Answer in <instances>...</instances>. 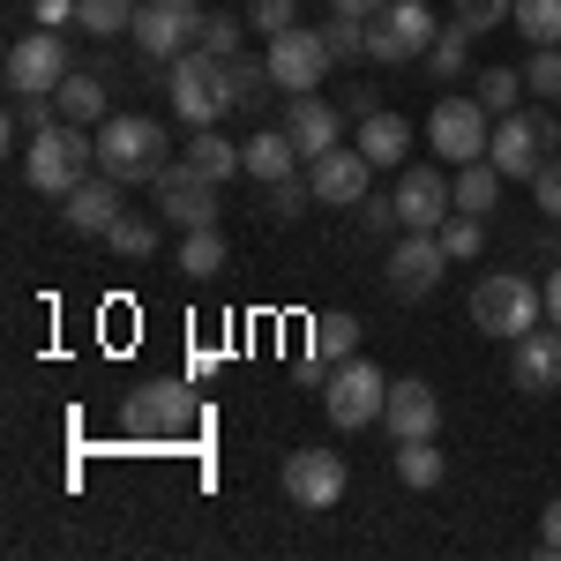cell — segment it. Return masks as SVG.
Returning a JSON list of instances; mask_svg holds the SVG:
<instances>
[{"mask_svg": "<svg viewBox=\"0 0 561 561\" xmlns=\"http://www.w3.org/2000/svg\"><path fill=\"white\" fill-rule=\"evenodd\" d=\"M90 173H98V135H83L76 121H53V128H38L23 142V180L38 195H68Z\"/></svg>", "mask_w": 561, "mask_h": 561, "instance_id": "6da1fadb", "label": "cell"}, {"mask_svg": "<svg viewBox=\"0 0 561 561\" xmlns=\"http://www.w3.org/2000/svg\"><path fill=\"white\" fill-rule=\"evenodd\" d=\"M472 322L486 337H502V345H517L524 330H539L547 322V293L517 277V270H494V277H479L472 285Z\"/></svg>", "mask_w": 561, "mask_h": 561, "instance_id": "7a4b0ae2", "label": "cell"}, {"mask_svg": "<svg viewBox=\"0 0 561 561\" xmlns=\"http://www.w3.org/2000/svg\"><path fill=\"white\" fill-rule=\"evenodd\" d=\"M173 165L165 158V128L150 121V113H113L105 128H98V173H113L121 187L128 180H158Z\"/></svg>", "mask_w": 561, "mask_h": 561, "instance_id": "3957f363", "label": "cell"}, {"mask_svg": "<svg viewBox=\"0 0 561 561\" xmlns=\"http://www.w3.org/2000/svg\"><path fill=\"white\" fill-rule=\"evenodd\" d=\"M195 389L187 382H135L128 389V404H121V427H128V442H180V434L195 427Z\"/></svg>", "mask_w": 561, "mask_h": 561, "instance_id": "277c9868", "label": "cell"}, {"mask_svg": "<svg viewBox=\"0 0 561 561\" xmlns=\"http://www.w3.org/2000/svg\"><path fill=\"white\" fill-rule=\"evenodd\" d=\"M427 142H434V158H442V165H472V158H486V142H494V113L479 105V90H472V98H465V90L434 98Z\"/></svg>", "mask_w": 561, "mask_h": 561, "instance_id": "5b68a950", "label": "cell"}, {"mask_svg": "<svg viewBox=\"0 0 561 561\" xmlns=\"http://www.w3.org/2000/svg\"><path fill=\"white\" fill-rule=\"evenodd\" d=\"M382 404H389V375L375 359H359V352H352L345 367L322 375V412H330V427H375Z\"/></svg>", "mask_w": 561, "mask_h": 561, "instance_id": "8992f818", "label": "cell"}, {"mask_svg": "<svg viewBox=\"0 0 561 561\" xmlns=\"http://www.w3.org/2000/svg\"><path fill=\"white\" fill-rule=\"evenodd\" d=\"M442 38V23H434L427 0H389L382 15L367 23V60H382V68H404V60H427V45Z\"/></svg>", "mask_w": 561, "mask_h": 561, "instance_id": "52a82bcc", "label": "cell"}, {"mask_svg": "<svg viewBox=\"0 0 561 561\" xmlns=\"http://www.w3.org/2000/svg\"><path fill=\"white\" fill-rule=\"evenodd\" d=\"M165 83H173L165 98H173V113L187 121V128H217V113H225V60H217V53L187 45Z\"/></svg>", "mask_w": 561, "mask_h": 561, "instance_id": "ba28073f", "label": "cell"}, {"mask_svg": "<svg viewBox=\"0 0 561 561\" xmlns=\"http://www.w3.org/2000/svg\"><path fill=\"white\" fill-rule=\"evenodd\" d=\"M547 142H561V121H554V113H510V121H494L486 158L502 165V180H539Z\"/></svg>", "mask_w": 561, "mask_h": 561, "instance_id": "9c48e42d", "label": "cell"}, {"mask_svg": "<svg viewBox=\"0 0 561 561\" xmlns=\"http://www.w3.org/2000/svg\"><path fill=\"white\" fill-rule=\"evenodd\" d=\"M150 187H158V210H165V225H180V232H203V225H217V217H225V210H217V203H225V195H217V180L195 173L187 158H173V165L150 180Z\"/></svg>", "mask_w": 561, "mask_h": 561, "instance_id": "30bf717a", "label": "cell"}, {"mask_svg": "<svg viewBox=\"0 0 561 561\" xmlns=\"http://www.w3.org/2000/svg\"><path fill=\"white\" fill-rule=\"evenodd\" d=\"M128 38L142 45L150 60H165V68H173L180 53L203 38V8H195V0H142V8H135V31H128Z\"/></svg>", "mask_w": 561, "mask_h": 561, "instance_id": "8fae6325", "label": "cell"}, {"mask_svg": "<svg viewBox=\"0 0 561 561\" xmlns=\"http://www.w3.org/2000/svg\"><path fill=\"white\" fill-rule=\"evenodd\" d=\"M389 203H397V225H404V232H442V225H449V210H457V195H449L442 165H404Z\"/></svg>", "mask_w": 561, "mask_h": 561, "instance_id": "7c38bea8", "label": "cell"}, {"mask_svg": "<svg viewBox=\"0 0 561 561\" xmlns=\"http://www.w3.org/2000/svg\"><path fill=\"white\" fill-rule=\"evenodd\" d=\"M262 60H270V76L285 83V98H300V90H314L322 76H330V45H322V31H307V23L277 31Z\"/></svg>", "mask_w": 561, "mask_h": 561, "instance_id": "4fadbf2b", "label": "cell"}, {"mask_svg": "<svg viewBox=\"0 0 561 561\" xmlns=\"http://www.w3.org/2000/svg\"><path fill=\"white\" fill-rule=\"evenodd\" d=\"M285 502H300V510H337V502H345V457H337V449H293V457H285Z\"/></svg>", "mask_w": 561, "mask_h": 561, "instance_id": "5bb4252c", "label": "cell"}, {"mask_svg": "<svg viewBox=\"0 0 561 561\" xmlns=\"http://www.w3.org/2000/svg\"><path fill=\"white\" fill-rule=\"evenodd\" d=\"M76 68H68V45H60V31H31V38L8 45V90H53L68 83Z\"/></svg>", "mask_w": 561, "mask_h": 561, "instance_id": "9a60e30c", "label": "cell"}, {"mask_svg": "<svg viewBox=\"0 0 561 561\" xmlns=\"http://www.w3.org/2000/svg\"><path fill=\"white\" fill-rule=\"evenodd\" d=\"M367 180H375V165H367V150L359 142H337V150H322V158H307V187H314V203H337V210H352V203H367Z\"/></svg>", "mask_w": 561, "mask_h": 561, "instance_id": "2e32d148", "label": "cell"}, {"mask_svg": "<svg viewBox=\"0 0 561 561\" xmlns=\"http://www.w3.org/2000/svg\"><path fill=\"white\" fill-rule=\"evenodd\" d=\"M442 270H449V255H442V240L434 232H404L397 248H389V293L397 300H427L434 285H442Z\"/></svg>", "mask_w": 561, "mask_h": 561, "instance_id": "e0dca14e", "label": "cell"}, {"mask_svg": "<svg viewBox=\"0 0 561 561\" xmlns=\"http://www.w3.org/2000/svg\"><path fill=\"white\" fill-rule=\"evenodd\" d=\"M510 382H517L524 397H547V389L561 382V322L554 330H524L517 345H510Z\"/></svg>", "mask_w": 561, "mask_h": 561, "instance_id": "ac0fdd59", "label": "cell"}, {"mask_svg": "<svg viewBox=\"0 0 561 561\" xmlns=\"http://www.w3.org/2000/svg\"><path fill=\"white\" fill-rule=\"evenodd\" d=\"M285 135L300 142V158H322V150H337V135H345V113H337L330 98L300 90V98L285 105Z\"/></svg>", "mask_w": 561, "mask_h": 561, "instance_id": "d6986e66", "label": "cell"}, {"mask_svg": "<svg viewBox=\"0 0 561 561\" xmlns=\"http://www.w3.org/2000/svg\"><path fill=\"white\" fill-rule=\"evenodd\" d=\"M60 217H68V232H113V217H121V180L113 173L76 180V187L60 195Z\"/></svg>", "mask_w": 561, "mask_h": 561, "instance_id": "ffe728a7", "label": "cell"}, {"mask_svg": "<svg viewBox=\"0 0 561 561\" xmlns=\"http://www.w3.org/2000/svg\"><path fill=\"white\" fill-rule=\"evenodd\" d=\"M382 427L397 442H412V434H434L442 427V397H434L420 375H404V382H389V404H382Z\"/></svg>", "mask_w": 561, "mask_h": 561, "instance_id": "44dd1931", "label": "cell"}, {"mask_svg": "<svg viewBox=\"0 0 561 561\" xmlns=\"http://www.w3.org/2000/svg\"><path fill=\"white\" fill-rule=\"evenodd\" d=\"M240 150H248V173H255L262 187H277V180H293V165H300V142H293L285 128H262V135H248Z\"/></svg>", "mask_w": 561, "mask_h": 561, "instance_id": "7402d4cb", "label": "cell"}, {"mask_svg": "<svg viewBox=\"0 0 561 561\" xmlns=\"http://www.w3.org/2000/svg\"><path fill=\"white\" fill-rule=\"evenodd\" d=\"M270 60H248V53H232L225 60V113H255L262 98H270Z\"/></svg>", "mask_w": 561, "mask_h": 561, "instance_id": "603a6c76", "label": "cell"}, {"mask_svg": "<svg viewBox=\"0 0 561 561\" xmlns=\"http://www.w3.org/2000/svg\"><path fill=\"white\" fill-rule=\"evenodd\" d=\"M187 165H195V173H210L217 187H225L232 173H248V150H240V142H225L217 128H195V135H187Z\"/></svg>", "mask_w": 561, "mask_h": 561, "instance_id": "cb8c5ba5", "label": "cell"}, {"mask_svg": "<svg viewBox=\"0 0 561 561\" xmlns=\"http://www.w3.org/2000/svg\"><path fill=\"white\" fill-rule=\"evenodd\" d=\"M352 352H359V322H352V314H314L307 359H314V367H345Z\"/></svg>", "mask_w": 561, "mask_h": 561, "instance_id": "d4e9b609", "label": "cell"}, {"mask_svg": "<svg viewBox=\"0 0 561 561\" xmlns=\"http://www.w3.org/2000/svg\"><path fill=\"white\" fill-rule=\"evenodd\" d=\"M53 105H60V121H76V128L113 121V113H105V76H68V83L53 90Z\"/></svg>", "mask_w": 561, "mask_h": 561, "instance_id": "484cf974", "label": "cell"}, {"mask_svg": "<svg viewBox=\"0 0 561 561\" xmlns=\"http://www.w3.org/2000/svg\"><path fill=\"white\" fill-rule=\"evenodd\" d=\"M404 142H412V128H404L397 113H367V121H359V150H367L375 173H382V165H404Z\"/></svg>", "mask_w": 561, "mask_h": 561, "instance_id": "4316f807", "label": "cell"}, {"mask_svg": "<svg viewBox=\"0 0 561 561\" xmlns=\"http://www.w3.org/2000/svg\"><path fill=\"white\" fill-rule=\"evenodd\" d=\"M449 195H457V210L486 217V210H494V195H502V165H494V158H472V165H457Z\"/></svg>", "mask_w": 561, "mask_h": 561, "instance_id": "83f0119b", "label": "cell"}, {"mask_svg": "<svg viewBox=\"0 0 561 561\" xmlns=\"http://www.w3.org/2000/svg\"><path fill=\"white\" fill-rule=\"evenodd\" d=\"M442 472H449V465H442L434 434H412V442H397V479H404V486H420V494H427V486H442Z\"/></svg>", "mask_w": 561, "mask_h": 561, "instance_id": "f1b7e54d", "label": "cell"}, {"mask_svg": "<svg viewBox=\"0 0 561 561\" xmlns=\"http://www.w3.org/2000/svg\"><path fill=\"white\" fill-rule=\"evenodd\" d=\"M524 76L517 68H479V105L494 113V121H510V113H524Z\"/></svg>", "mask_w": 561, "mask_h": 561, "instance_id": "f546056e", "label": "cell"}, {"mask_svg": "<svg viewBox=\"0 0 561 561\" xmlns=\"http://www.w3.org/2000/svg\"><path fill=\"white\" fill-rule=\"evenodd\" d=\"M135 8L142 0H76V23L90 38H121V31H135Z\"/></svg>", "mask_w": 561, "mask_h": 561, "instance_id": "4dcf8cb0", "label": "cell"}, {"mask_svg": "<svg viewBox=\"0 0 561 561\" xmlns=\"http://www.w3.org/2000/svg\"><path fill=\"white\" fill-rule=\"evenodd\" d=\"M180 270H187L195 285H203V277H217V270H225V232H217V225L187 232V240H180Z\"/></svg>", "mask_w": 561, "mask_h": 561, "instance_id": "1f68e13d", "label": "cell"}, {"mask_svg": "<svg viewBox=\"0 0 561 561\" xmlns=\"http://www.w3.org/2000/svg\"><path fill=\"white\" fill-rule=\"evenodd\" d=\"M472 38H479V31H465V23H442V38L427 45V68L442 76V83H457V76H465V53H472Z\"/></svg>", "mask_w": 561, "mask_h": 561, "instance_id": "d6a6232c", "label": "cell"}, {"mask_svg": "<svg viewBox=\"0 0 561 561\" xmlns=\"http://www.w3.org/2000/svg\"><path fill=\"white\" fill-rule=\"evenodd\" d=\"M510 23H517L531 45H561V0H517Z\"/></svg>", "mask_w": 561, "mask_h": 561, "instance_id": "836d02e7", "label": "cell"}, {"mask_svg": "<svg viewBox=\"0 0 561 561\" xmlns=\"http://www.w3.org/2000/svg\"><path fill=\"white\" fill-rule=\"evenodd\" d=\"M105 248H113V255H128V262H142V255H158V225H150V217H113V232H105Z\"/></svg>", "mask_w": 561, "mask_h": 561, "instance_id": "e575fe53", "label": "cell"}, {"mask_svg": "<svg viewBox=\"0 0 561 561\" xmlns=\"http://www.w3.org/2000/svg\"><path fill=\"white\" fill-rule=\"evenodd\" d=\"M53 121H60V105H53L45 90H15V105H8V135H23V142H31V135L53 128Z\"/></svg>", "mask_w": 561, "mask_h": 561, "instance_id": "d590c367", "label": "cell"}, {"mask_svg": "<svg viewBox=\"0 0 561 561\" xmlns=\"http://www.w3.org/2000/svg\"><path fill=\"white\" fill-rule=\"evenodd\" d=\"M434 240H442V255H449V262H472L479 248H486V232H479V217H472V210H449V225H442Z\"/></svg>", "mask_w": 561, "mask_h": 561, "instance_id": "8d00e7d4", "label": "cell"}, {"mask_svg": "<svg viewBox=\"0 0 561 561\" xmlns=\"http://www.w3.org/2000/svg\"><path fill=\"white\" fill-rule=\"evenodd\" d=\"M337 23L322 31V45H330V60H367V15H345V8H330Z\"/></svg>", "mask_w": 561, "mask_h": 561, "instance_id": "74e56055", "label": "cell"}, {"mask_svg": "<svg viewBox=\"0 0 561 561\" xmlns=\"http://www.w3.org/2000/svg\"><path fill=\"white\" fill-rule=\"evenodd\" d=\"M524 83L539 90L547 105H561V45H531V68H524Z\"/></svg>", "mask_w": 561, "mask_h": 561, "instance_id": "f35d334b", "label": "cell"}, {"mask_svg": "<svg viewBox=\"0 0 561 561\" xmlns=\"http://www.w3.org/2000/svg\"><path fill=\"white\" fill-rule=\"evenodd\" d=\"M240 38H248V23H232V15H203V53H217V60H232L240 53Z\"/></svg>", "mask_w": 561, "mask_h": 561, "instance_id": "ab89813d", "label": "cell"}, {"mask_svg": "<svg viewBox=\"0 0 561 561\" xmlns=\"http://www.w3.org/2000/svg\"><path fill=\"white\" fill-rule=\"evenodd\" d=\"M262 203H270V217H285V225H293V217L314 203V187H307V180H277V187H262Z\"/></svg>", "mask_w": 561, "mask_h": 561, "instance_id": "60d3db41", "label": "cell"}, {"mask_svg": "<svg viewBox=\"0 0 561 561\" xmlns=\"http://www.w3.org/2000/svg\"><path fill=\"white\" fill-rule=\"evenodd\" d=\"M293 23H300L293 0H255V8H248V31H262V38H277V31H293Z\"/></svg>", "mask_w": 561, "mask_h": 561, "instance_id": "b9f144b4", "label": "cell"}, {"mask_svg": "<svg viewBox=\"0 0 561 561\" xmlns=\"http://www.w3.org/2000/svg\"><path fill=\"white\" fill-rule=\"evenodd\" d=\"M510 8L517 0H457V23L465 31H494V23H510Z\"/></svg>", "mask_w": 561, "mask_h": 561, "instance_id": "7bdbcfd3", "label": "cell"}, {"mask_svg": "<svg viewBox=\"0 0 561 561\" xmlns=\"http://www.w3.org/2000/svg\"><path fill=\"white\" fill-rule=\"evenodd\" d=\"M531 203H539L547 217H561V158H547V165H539V180H531Z\"/></svg>", "mask_w": 561, "mask_h": 561, "instance_id": "ee69618b", "label": "cell"}, {"mask_svg": "<svg viewBox=\"0 0 561 561\" xmlns=\"http://www.w3.org/2000/svg\"><path fill=\"white\" fill-rule=\"evenodd\" d=\"M561 554V502H547L539 510V561H554Z\"/></svg>", "mask_w": 561, "mask_h": 561, "instance_id": "f6af8a7d", "label": "cell"}, {"mask_svg": "<svg viewBox=\"0 0 561 561\" xmlns=\"http://www.w3.org/2000/svg\"><path fill=\"white\" fill-rule=\"evenodd\" d=\"M31 15H38L45 31H60V23H76V0H38V8H31Z\"/></svg>", "mask_w": 561, "mask_h": 561, "instance_id": "bcb514c9", "label": "cell"}, {"mask_svg": "<svg viewBox=\"0 0 561 561\" xmlns=\"http://www.w3.org/2000/svg\"><path fill=\"white\" fill-rule=\"evenodd\" d=\"M345 113H352V121H367V113H382V105H375V90H367V83H345Z\"/></svg>", "mask_w": 561, "mask_h": 561, "instance_id": "7dc6e473", "label": "cell"}, {"mask_svg": "<svg viewBox=\"0 0 561 561\" xmlns=\"http://www.w3.org/2000/svg\"><path fill=\"white\" fill-rule=\"evenodd\" d=\"M359 217H367V232H389V225H397V203H367Z\"/></svg>", "mask_w": 561, "mask_h": 561, "instance_id": "c3c4849f", "label": "cell"}, {"mask_svg": "<svg viewBox=\"0 0 561 561\" xmlns=\"http://www.w3.org/2000/svg\"><path fill=\"white\" fill-rule=\"evenodd\" d=\"M539 293H547V322H561V262H554V277H547Z\"/></svg>", "mask_w": 561, "mask_h": 561, "instance_id": "681fc988", "label": "cell"}, {"mask_svg": "<svg viewBox=\"0 0 561 561\" xmlns=\"http://www.w3.org/2000/svg\"><path fill=\"white\" fill-rule=\"evenodd\" d=\"M330 8H345V15H382L389 0H330Z\"/></svg>", "mask_w": 561, "mask_h": 561, "instance_id": "f907efd6", "label": "cell"}]
</instances>
